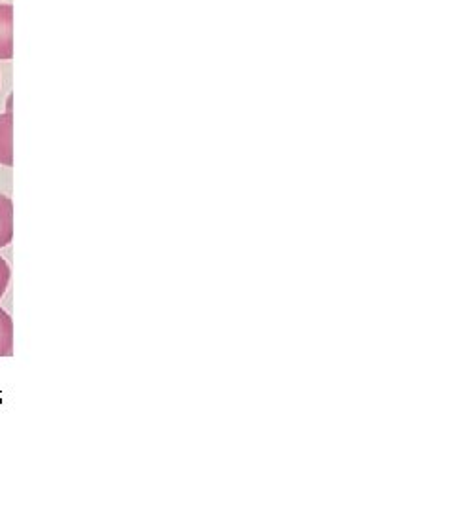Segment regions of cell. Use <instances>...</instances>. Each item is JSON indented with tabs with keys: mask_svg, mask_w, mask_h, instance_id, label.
<instances>
[{
	"mask_svg": "<svg viewBox=\"0 0 455 512\" xmlns=\"http://www.w3.org/2000/svg\"><path fill=\"white\" fill-rule=\"evenodd\" d=\"M14 57V6L0 4V61Z\"/></svg>",
	"mask_w": 455,
	"mask_h": 512,
	"instance_id": "1",
	"label": "cell"
},
{
	"mask_svg": "<svg viewBox=\"0 0 455 512\" xmlns=\"http://www.w3.org/2000/svg\"><path fill=\"white\" fill-rule=\"evenodd\" d=\"M0 165H14V114H0Z\"/></svg>",
	"mask_w": 455,
	"mask_h": 512,
	"instance_id": "2",
	"label": "cell"
},
{
	"mask_svg": "<svg viewBox=\"0 0 455 512\" xmlns=\"http://www.w3.org/2000/svg\"><path fill=\"white\" fill-rule=\"evenodd\" d=\"M14 239V202L0 194V249L8 247Z\"/></svg>",
	"mask_w": 455,
	"mask_h": 512,
	"instance_id": "3",
	"label": "cell"
},
{
	"mask_svg": "<svg viewBox=\"0 0 455 512\" xmlns=\"http://www.w3.org/2000/svg\"><path fill=\"white\" fill-rule=\"evenodd\" d=\"M14 355V321L10 313L0 308V357Z\"/></svg>",
	"mask_w": 455,
	"mask_h": 512,
	"instance_id": "4",
	"label": "cell"
},
{
	"mask_svg": "<svg viewBox=\"0 0 455 512\" xmlns=\"http://www.w3.org/2000/svg\"><path fill=\"white\" fill-rule=\"evenodd\" d=\"M10 277H12V272H10V266H8V262L0 256V298L6 294L8 291V285H10Z\"/></svg>",
	"mask_w": 455,
	"mask_h": 512,
	"instance_id": "5",
	"label": "cell"
}]
</instances>
